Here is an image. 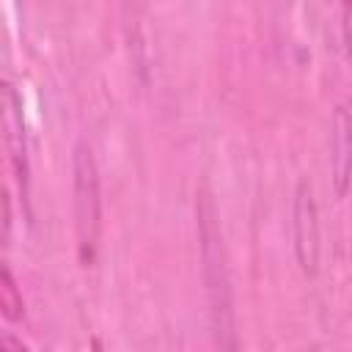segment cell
Masks as SVG:
<instances>
[{
  "label": "cell",
  "mask_w": 352,
  "mask_h": 352,
  "mask_svg": "<svg viewBox=\"0 0 352 352\" xmlns=\"http://www.w3.org/2000/svg\"><path fill=\"white\" fill-rule=\"evenodd\" d=\"M341 30H344V44H346V55L352 63V3L341 6Z\"/></svg>",
  "instance_id": "obj_7"
},
{
  "label": "cell",
  "mask_w": 352,
  "mask_h": 352,
  "mask_svg": "<svg viewBox=\"0 0 352 352\" xmlns=\"http://www.w3.org/2000/svg\"><path fill=\"white\" fill-rule=\"evenodd\" d=\"M0 352H28V346L14 336V333H3V338H0Z\"/></svg>",
  "instance_id": "obj_8"
},
{
  "label": "cell",
  "mask_w": 352,
  "mask_h": 352,
  "mask_svg": "<svg viewBox=\"0 0 352 352\" xmlns=\"http://www.w3.org/2000/svg\"><path fill=\"white\" fill-rule=\"evenodd\" d=\"M8 236H11V198H8V190L3 192V242L8 245Z\"/></svg>",
  "instance_id": "obj_9"
},
{
  "label": "cell",
  "mask_w": 352,
  "mask_h": 352,
  "mask_svg": "<svg viewBox=\"0 0 352 352\" xmlns=\"http://www.w3.org/2000/svg\"><path fill=\"white\" fill-rule=\"evenodd\" d=\"M0 308H3V316L8 322H19L25 316V302H22V292L14 280V272L11 267L3 261L0 267Z\"/></svg>",
  "instance_id": "obj_6"
},
{
  "label": "cell",
  "mask_w": 352,
  "mask_h": 352,
  "mask_svg": "<svg viewBox=\"0 0 352 352\" xmlns=\"http://www.w3.org/2000/svg\"><path fill=\"white\" fill-rule=\"evenodd\" d=\"M3 143H6V151H8V162H11V170H14V179L19 184V192H22V198H28L30 165H28L25 113H22L19 94L8 80L3 82Z\"/></svg>",
  "instance_id": "obj_4"
},
{
  "label": "cell",
  "mask_w": 352,
  "mask_h": 352,
  "mask_svg": "<svg viewBox=\"0 0 352 352\" xmlns=\"http://www.w3.org/2000/svg\"><path fill=\"white\" fill-rule=\"evenodd\" d=\"M72 192H74V231L77 250L85 267L94 264L102 231V195H99V168L88 140H77L72 160Z\"/></svg>",
  "instance_id": "obj_2"
},
{
  "label": "cell",
  "mask_w": 352,
  "mask_h": 352,
  "mask_svg": "<svg viewBox=\"0 0 352 352\" xmlns=\"http://www.w3.org/2000/svg\"><path fill=\"white\" fill-rule=\"evenodd\" d=\"M292 236H294V256L302 275L314 278L319 272V209L314 198V187L308 179H300L292 198Z\"/></svg>",
  "instance_id": "obj_3"
},
{
  "label": "cell",
  "mask_w": 352,
  "mask_h": 352,
  "mask_svg": "<svg viewBox=\"0 0 352 352\" xmlns=\"http://www.w3.org/2000/svg\"><path fill=\"white\" fill-rule=\"evenodd\" d=\"M330 173L333 190L344 198L352 187V113L338 104L330 121Z\"/></svg>",
  "instance_id": "obj_5"
},
{
  "label": "cell",
  "mask_w": 352,
  "mask_h": 352,
  "mask_svg": "<svg viewBox=\"0 0 352 352\" xmlns=\"http://www.w3.org/2000/svg\"><path fill=\"white\" fill-rule=\"evenodd\" d=\"M195 220H198V245H201V272L209 300V322L220 352H236V308H234V289L228 272V253L220 228V212L214 198L206 187L198 190L195 201Z\"/></svg>",
  "instance_id": "obj_1"
}]
</instances>
